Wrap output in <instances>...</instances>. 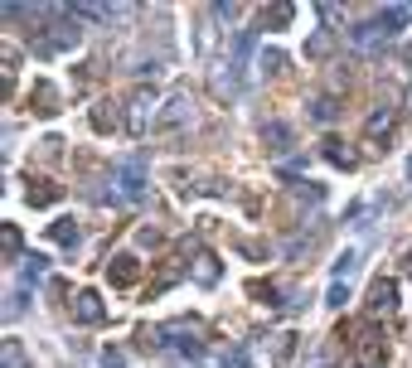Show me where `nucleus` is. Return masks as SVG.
<instances>
[{
  "label": "nucleus",
  "instance_id": "f257e3e1",
  "mask_svg": "<svg viewBox=\"0 0 412 368\" xmlns=\"http://www.w3.org/2000/svg\"><path fill=\"white\" fill-rule=\"evenodd\" d=\"M393 305H398V286H393V281H383V276H379V281H374V286H369V315H388V310H393Z\"/></svg>",
  "mask_w": 412,
  "mask_h": 368
},
{
  "label": "nucleus",
  "instance_id": "f03ea898",
  "mask_svg": "<svg viewBox=\"0 0 412 368\" xmlns=\"http://www.w3.org/2000/svg\"><path fill=\"white\" fill-rule=\"evenodd\" d=\"M408 24V10H388V15H379L374 24H364V29H354L359 39H369V34H398Z\"/></svg>",
  "mask_w": 412,
  "mask_h": 368
},
{
  "label": "nucleus",
  "instance_id": "7ed1b4c3",
  "mask_svg": "<svg viewBox=\"0 0 412 368\" xmlns=\"http://www.w3.org/2000/svg\"><path fill=\"white\" fill-rule=\"evenodd\" d=\"M107 276H112V286H136V276H141V262L121 252V257H112V262H107Z\"/></svg>",
  "mask_w": 412,
  "mask_h": 368
},
{
  "label": "nucleus",
  "instance_id": "20e7f679",
  "mask_svg": "<svg viewBox=\"0 0 412 368\" xmlns=\"http://www.w3.org/2000/svg\"><path fill=\"white\" fill-rule=\"evenodd\" d=\"M93 126H98V131H116V126H121V112H116V102H98V112H93Z\"/></svg>",
  "mask_w": 412,
  "mask_h": 368
},
{
  "label": "nucleus",
  "instance_id": "39448f33",
  "mask_svg": "<svg viewBox=\"0 0 412 368\" xmlns=\"http://www.w3.org/2000/svg\"><path fill=\"white\" fill-rule=\"evenodd\" d=\"M78 320H83V325H98V320H102V300H98L93 291L78 296Z\"/></svg>",
  "mask_w": 412,
  "mask_h": 368
},
{
  "label": "nucleus",
  "instance_id": "423d86ee",
  "mask_svg": "<svg viewBox=\"0 0 412 368\" xmlns=\"http://www.w3.org/2000/svg\"><path fill=\"white\" fill-rule=\"evenodd\" d=\"M34 102H39V107H34L39 116H54V112H59V92L49 88V83H39V88H34Z\"/></svg>",
  "mask_w": 412,
  "mask_h": 368
},
{
  "label": "nucleus",
  "instance_id": "0eeeda50",
  "mask_svg": "<svg viewBox=\"0 0 412 368\" xmlns=\"http://www.w3.org/2000/svg\"><path fill=\"white\" fill-rule=\"evenodd\" d=\"M0 368H29L24 349H20V339H5V364H0Z\"/></svg>",
  "mask_w": 412,
  "mask_h": 368
},
{
  "label": "nucleus",
  "instance_id": "6e6552de",
  "mask_svg": "<svg viewBox=\"0 0 412 368\" xmlns=\"http://www.w3.org/2000/svg\"><path fill=\"white\" fill-rule=\"evenodd\" d=\"M325 160H330V165H344V170L354 165V155H349V151H344L339 141H325Z\"/></svg>",
  "mask_w": 412,
  "mask_h": 368
},
{
  "label": "nucleus",
  "instance_id": "1a4fd4ad",
  "mask_svg": "<svg viewBox=\"0 0 412 368\" xmlns=\"http://www.w3.org/2000/svg\"><path fill=\"white\" fill-rule=\"evenodd\" d=\"M291 5H272V10H262V24H291Z\"/></svg>",
  "mask_w": 412,
  "mask_h": 368
},
{
  "label": "nucleus",
  "instance_id": "9d476101",
  "mask_svg": "<svg viewBox=\"0 0 412 368\" xmlns=\"http://www.w3.org/2000/svg\"><path fill=\"white\" fill-rule=\"evenodd\" d=\"M267 141H272V151H287V141H291V131H287L282 121H272V126H267Z\"/></svg>",
  "mask_w": 412,
  "mask_h": 368
},
{
  "label": "nucleus",
  "instance_id": "9b49d317",
  "mask_svg": "<svg viewBox=\"0 0 412 368\" xmlns=\"http://www.w3.org/2000/svg\"><path fill=\"white\" fill-rule=\"evenodd\" d=\"M54 199H59V189H54V184H44V180H39V189L29 184V204H54Z\"/></svg>",
  "mask_w": 412,
  "mask_h": 368
},
{
  "label": "nucleus",
  "instance_id": "f8f14e48",
  "mask_svg": "<svg viewBox=\"0 0 412 368\" xmlns=\"http://www.w3.org/2000/svg\"><path fill=\"white\" fill-rule=\"evenodd\" d=\"M121 189H126V194H141V170H136V165L121 170Z\"/></svg>",
  "mask_w": 412,
  "mask_h": 368
},
{
  "label": "nucleus",
  "instance_id": "ddd939ff",
  "mask_svg": "<svg viewBox=\"0 0 412 368\" xmlns=\"http://www.w3.org/2000/svg\"><path fill=\"white\" fill-rule=\"evenodd\" d=\"M49 233H54V238H59V243H78V228H73V223H68V218H63V223H54V228H49Z\"/></svg>",
  "mask_w": 412,
  "mask_h": 368
},
{
  "label": "nucleus",
  "instance_id": "4468645a",
  "mask_svg": "<svg viewBox=\"0 0 412 368\" xmlns=\"http://www.w3.org/2000/svg\"><path fill=\"white\" fill-rule=\"evenodd\" d=\"M170 330H175V335H185V325H170ZM180 349H185V354H199V349H204V344H199V339H194V335H190V339H180Z\"/></svg>",
  "mask_w": 412,
  "mask_h": 368
},
{
  "label": "nucleus",
  "instance_id": "2eb2a0df",
  "mask_svg": "<svg viewBox=\"0 0 412 368\" xmlns=\"http://www.w3.org/2000/svg\"><path fill=\"white\" fill-rule=\"evenodd\" d=\"M335 112H339V107H335V97H320V102H315V116H320V121H330Z\"/></svg>",
  "mask_w": 412,
  "mask_h": 368
},
{
  "label": "nucleus",
  "instance_id": "dca6fc26",
  "mask_svg": "<svg viewBox=\"0 0 412 368\" xmlns=\"http://www.w3.org/2000/svg\"><path fill=\"white\" fill-rule=\"evenodd\" d=\"M5 257H10V262L20 257V233H15V228H5Z\"/></svg>",
  "mask_w": 412,
  "mask_h": 368
},
{
  "label": "nucleus",
  "instance_id": "f3484780",
  "mask_svg": "<svg viewBox=\"0 0 412 368\" xmlns=\"http://www.w3.org/2000/svg\"><path fill=\"white\" fill-rule=\"evenodd\" d=\"M369 136H388V112H379V116L369 121Z\"/></svg>",
  "mask_w": 412,
  "mask_h": 368
},
{
  "label": "nucleus",
  "instance_id": "a211bd4d",
  "mask_svg": "<svg viewBox=\"0 0 412 368\" xmlns=\"http://www.w3.org/2000/svg\"><path fill=\"white\" fill-rule=\"evenodd\" d=\"M325 49H330V34H315V39H310V49H306V54H310V59H320Z\"/></svg>",
  "mask_w": 412,
  "mask_h": 368
},
{
  "label": "nucleus",
  "instance_id": "6ab92c4d",
  "mask_svg": "<svg viewBox=\"0 0 412 368\" xmlns=\"http://www.w3.org/2000/svg\"><path fill=\"white\" fill-rule=\"evenodd\" d=\"M213 276H218V267H213V257H199V281H204V286H208Z\"/></svg>",
  "mask_w": 412,
  "mask_h": 368
},
{
  "label": "nucleus",
  "instance_id": "aec40b11",
  "mask_svg": "<svg viewBox=\"0 0 412 368\" xmlns=\"http://www.w3.org/2000/svg\"><path fill=\"white\" fill-rule=\"evenodd\" d=\"M24 276H29V281H39V276H44V257H29V267H24Z\"/></svg>",
  "mask_w": 412,
  "mask_h": 368
},
{
  "label": "nucleus",
  "instance_id": "412c9836",
  "mask_svg": "<svg viewBox=\"0 0 412 368\" xmlns=\"http://www.w3.org/2000/svg\"><path fill=\"white\" fill-rule=\"evenodd\" d=\"M102 364H107V368H126V359H121L116 349H107V354H102Z\"/></svg>",
  "mask_w": 412,
  "mask_h": 368
},
{
  "label": "nucleus",
  "instance_id": "4be33fe9",
  "mask_svg": "<svg viewBox=\"0 0 412 368\" xmlns=\"http://www.w3.org/2000/svg\"><path fill=\"white\" fill-rule=\"evenodd\" d=\"M408 272H412V252H408Z\"/></svg>",
  "mask_w": 412,
  "mask_h": 368
}]
</instances>
